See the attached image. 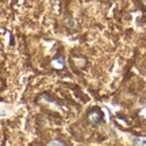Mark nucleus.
<instances>
[{
  "label": "nucleus",
  "mask_w": 146,
  "mask_h": 146,
  "mask_svg": "<svg viewBox=\"0 0 146 146\" xmlns=\"http://www.w3.org/2000/svg\"><path fill=\"white\" fill-rule=\"evenodd\" d=\"M88 118H89V122L94 123V125H96L98 122H100V115L98 114V112H91Z\"/></svg>",
  "instance_id": "nucleus-1"
},
{
  "label": "nucleus",
  "mask_w": 146,
  "mask_h": 146,
  "mask_svg": "<svg viewBox=\"0 0 146 146\" xmlns=\"http://www.w3.org/2000/svg\"><path fill=\"white\" fill-rule=\"evenodd\" d=\"M53 66L54 68H62L65 62H64V58H56V60H53Z\"/></svg>",
  "instance_id": "nucleus-2"
},
{
  "label": "nucleus",
  "mask_w": 146,
  "mask_h": 146,
  "mask_svg": "<svg viewBox=\"0 0 146 146\" xmlns=\"http://www.w3.org/2000/svg\"><path fill=\"white\" fill-rule=\"evenodd\" d=\"M47 145H49V146H53V145H61V146H62L64 142L60 141V139H54V141H50L49 143H47Z\"/></svg>",
  "instance_id": "nucleus-3"
},
{
  "label": "nucleus",
  "mask_w": 146,
  "mask_h": 146,
  "mask_svg": "<svg viewBox=\"0 0 146 146\" xmlns=\"http://www.w3.org/2000/svg\"><path fill=\"white\" fill-rule=\"evenodd\" d=\"M134 142H135V143H146V138H141V139H139V138H138V139H134Z\"/></svg>",
  "instance_id": "nucleus-4"
},
{
  "label": "nucleus",
  "mask_w": 146,
  "mask_h": 146,
  "mask_svg": "<svg viewBox=\"0 0 146 146\" xmlns=\"http://www.w3.org/2000/svg\"><path fill=\"white\" fill-rule=\"evenodd\" d=\"M139 115H141V118H146V107L139 111Z\"/></svg>",
  "instance_id": "nucleus-5"
},
{
  "label": "nucleus",
  "mask_w": 146,
  "mask_h": 146,
  "mask_svg": "<svg viewBox=\"0 0 146 146\" xmlns=\"http://www.w3.org/2000/svg\"><path fill=\"white\" fill-rule=\"evenodd\" d=\"M143 1H145V3H146V0H143Z\"/></svg>",
  "instance_id": "nucleus-6"
}]
</instances>
